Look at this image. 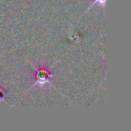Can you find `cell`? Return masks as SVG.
<instances>
[{"instance_id": "cell-1", "label": "cell", "mask_w": 131, "mask_h": 131, "mask_svg": "<svg viewBox=\"0 0 131 131\" xmlns=\"http://www.w3.org/2000/svg\"><path fill=\"white\" fill-rule=\"evenodd\" d=\"M54 74L52 71V68L46 64H40L36 68H34L33 72V82L32 87L34 86H45L47 84H50L52 82Z\"/></svg>"}, {"instance_id": "cell-3", "label": "cell", "mask_w": 131, "mask_h": 131, "mask_svg": "<svg viewBox=\"0 0 131 131\" xmlns=\"http://www.w3.org/2000/svg\"><path fill=\"white\" fill-rule=\"evenodd\" d=\"M104 4H105V0H92V3L90 4L89 8L94 6V5H98L100 8H103L104 7Z\"/></svg>"}, {"instance_id": "cell-2", "label": "cell", "mask_w": 131, "mask_h": 131, "mask_svg": "<svg viewBox=\"0 0 131 131\" xmlns=\"http://www.w3.org/2000/svg\"><path fill=\"white\" fill-rule=\"evenodd\" d=\"M8 95V89L0 85V103L6 101V97Z\"/></svg>"}]
</instances>
